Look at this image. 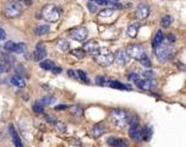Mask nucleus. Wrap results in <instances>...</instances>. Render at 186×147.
<instances>
[{
  "label": "nucleus",
  "mask_w": 186,
  "mask_h": 147,
  "mask_svg": "<svg viewBox=\"0 0 186 147\" xmlns=\"http://www.w3.org/2000/svg\"><path fill=\"white\" fill-rule=\"evenodd\" d=\"M95 63H98L100 66H109L114 63V54L108 48H99L98 52L93 55Z\"/></svg>",
  "instance_id": "obj_2"
},
{
  "label": "nucleus",
  "mask_w": 186,
  "mask_h": 147,
  "mask_svg": "<svg viewBox=\"0 0 186 147\" xmlns=\"http://www.w3.org/2000/svg\"><path fill=\"white\" fill-rule=\"evenodd\" d=\"M136 86L141 90H151L153 87V83L151 82V79H138L135 81Z\"/></svg>",
  "instance_id": "obj_14"
},
{
  "label": "nucleus",
  "mask_w": 186,
  "mask_h": 147,
  "mask_svg": "<svg viewBox=\"0 0 186 147\" xmlns=\"http://www.w3.org/2000/svg\"><path fill=\"white\" fill-rule=\"evenodd\" d=\"M68 75H69L70 77H72V79H77V74H76L75 71H72V70H69V71H68Z\"/></svg>",
  "instance_id": "obj_45"
},
{
  "label": "nucleus",
  "mask_w": 186,
  "mask_h": 147,
  "mask_svg": "<svg viewBox=\"0 0 186 147\" xmlns=\"http://www.w3.org/2000/svg\"><path fill=\"white\" fill-rule=\"evenodd\" d=\"M82 49L85 50V53H88V54L94 55L98 52V49H99V44L95 41H88L87 43H85V45H83Z\"/></svg>",
  "instance_id": "obj_12"
},
{
  "label": "nucleus",
  "mask_w": 186,
  "mask_h": 147,
  "mask_svg": "<svg viewBox=\"0 0 186 147\" xmlns=\"http://www.w3.org/2000/svg\"><path fill=\"white\" fill-rule=\"evenodd\" d=\"M105 131H107L105 125L102 124V123H99V124H95V125L92 128L91 135H92L93 137H99V136H102L103 134H105Z\"/></svg>",
  "instance_id": "obj_13"
},
{
  "label": "nucleus",
  "mask_w": 186,
  "mask_h": 147,
  "mask_svg": "<svg viewBox=\"0 0 186 147\" xmlns=\"http://www.w3.org/2000/svg\"><path fill=\"white\" fill-rule=\"evenodd\" d=\"M129 134H130V137H131L134 141H138V140H141L142 129L140 128V125H138V124H136V125H130Z\"/></svg>",
  "instance_id": "obj_11"
},
{
  "label": "nucleus",
  "mask_w": 186,
  "mask_h": 147,
  "mask_svg": "<svg viewBox=\"0 0 186 147\" xmlns=\"http://www.w3.org/2000/svg\"><path fill=\"white\" fill-rule=\"evenodd\" d=\"M56 48H58L60 52H69V49H70V43H69L66 39L60 38V39H58V42H56Z\"/></svg>",
  "instance_id": "obj_17"
},
{
  "label": "nucleus",
  "mask_w": 186,
  "mask_h": 147,
  "mask_svg": "<svg viewBox=\"0 0 186 147\" xmlns=\"http://www.w3.org/2000/svg\"><path fill=\"white\" fill-rule=\"evenodd\" d=\"M33 112L34 113H37V114H39V113H43V106H41L38 102L33 106Z\"/></svg>",
  "instance_id": "obj_38"
},
{
  "label": "nucleus",
  "mask_w": 186,
  "mask_h": 147,
  "mask_svg": "<svg viewBox=\"0 0 186 147\" xmlns=\"http://www.w3.org/2000/svg\"><path fill=\"white\" fill-rule=\"evenodd\" d=\"M129 60H130V56L127 55V53L125 52V49L118 50V52L115 53V55H114V61H115L118 65L124 66V65H126V64L129 63Z\"/></svg>",
  "instance_id": "obj_8"
},
{
  "label": "nucleus",
  "mask_w": 186,
  "mask_h": 147,
  "mask_svg": "<svg viewBox=\"0 0 186 147\" xmlns=\"http://www.w3.org/2000/svg\"><path fill=\"white\" fill-rule=\"evenodd\" d=\"M54 101H55V98H54L53 96H45V97L41 98V99L38 101V103H39L41 106H43V107H47V106H50Z\"/></svg>",
  "instance_id": "obj_23"
},
{
  "label": "nucleus",
  "mask_w": 186,
  "mask_h": 147,
  "mask_svg": "<svg viewBox=\"0 0 186 147\" xmlns=\"http://www.w3.org/2000/svg\"><path fill=\"white\" fill-rule=\"evenodd\" d=\"M49 29H50V28H49L48 25H43V26H38V27L34 29V33H36L37 36H43V34L48 33Z\"/></svg>",
  "instance_id": "obj_25"
},
{
  "label": "nucleus",
  "mask_w": 186,
  "mask_h": 147,
  "mask_svg": "<svg viewBox=\"0 0 186 147\" xmlns=\"http://www.w3.org/2000/svg\"><path fill=\"white\" fill-rule=\"evenodd\" d=\"M110 123L115 126V128H125L127 125V113L122 109H113L110 112Z\"/></svg>",
  "instance_id": "obj_3"
},
{
  "label": "nucleus",
  "mask_w": 186,
  "mask_h": 147,
  "mask_svg": "<svg viewBox=\"0 0 186 147\" xmlns=\"http://www.w3.org/2000/svg\"><path fill=\"white\" fill-rule=\"evenodd\" d=\"M152 137V128L151 126H146L145 129H142V134H141V139L143 141H149Z\"/></svg>",
  "instance_id": "obj_22"
},
{
  "label": "nucleus",
  "mask_w": 186,
  "mask_h": 147,
  "mask_svg": "<svg viewBox=\"0 0 186 147\" xmlns=\"http://www.w3.org/2000/svg\"><path fill=\"white\" fill-rule=\"evenodd\" d=\"M68 108H69V113H70L72 117L80 118V117H82V114H83V109H82L80 106H72V107H68Z\"/></svg>",
  "instance_id": "obj_19"
},
{
  "label": "nucleus",
  "mask_w": 186,
  "mask_h": 147,
  "mask_svg": "<svg viewBox=\"0 0 186 147\" xmlns=\"http://www.w3.org/2000/svg\"><path fill=\"white\" fill-rule=\"evenodd\" d=\"M138 123H140V119H138V117L136 114H132V115L127 114V124H129V126L130 125H136Z\"/></svg>",
  "instance_id": "obj_31"
},
{
  "label": "nucleus",
  "mask_w": 186,
  "mask_h": 147,
  "mask_svg": "<svg viewBox=\"0 0 186 147\" xmlns=\"http://www.w3.org/2000/svg\"><path fill=\"white\" fill-rule=\"evenodd\" d=\"M108 82H109V80L107 77H104V76H97L95 77V83L99 85V86H107Z\"/></svg>",
  "instance_id": "obj_34"
},
{
  "label": "nucleus",
  "mask_w": 186,
  "mask_h": 147,
  "mask_svg": "<svg viewBox=\"0 0 186 147\" xmlns=\"http://www.w3.org/2000/svg\"><path fill=\"white\" fill-rule=\"evenodd\" d=\"M143 76H145L146 79H152V76H153V72H152L151 70H147V71H145V72H143Z\"/></svg>",
  "instance_id": "obj_41"
},
{
  "label": "nucleus",
  "mask_w": 186,
  "mask_h": 147,
  "mask_svg": "<svg viewBox=\"0 0 186 147\" xmlns=\"http://www.w3.org/2000/svg\"><path fill=\"white\" fill-rule=\"evenodd\" d=\"M27 50V45L25 43H16L15 45V52L14 53H17V54H23L26 53Z\"/></svg>",
  "instance_id": "obj_28"
},
{
  "label": "nucleus",
  "mask_w": 186,
  "mask_h": 147,
  "mask_svg": "<svg viewBox=\"0 0 186 147\" xmlns=\"http://www.w3.org/2000/svg\"><path fill=\"white\" fill-rule=\"evenodd\" d=\"M114 10H115V9H113V7L103 9V10H100V11L98 12V16H100V17H109V16H111V15L114 14Z\"/></svg>",
  "instance_id": "obj_27"
},
{
  "label": "nucleus",
  "mask_w": 186,
  "mask_h": 147,
  "mask_svg": "<svg viewBox=\"0 0 186 147\" xmlns=\"http://www.w3.org/2000/svg\"><path fill=\"white\" fill-rule=\"evenodd\" d=\"M66 108H68V106H65V104H59V106H56V107H55L54 109L59 112V110H65Z\"/></svg>",
  "instance_id": "obj_43"
},
{
  "label": "nucleus",
  "mask_w": 186,
  "mask_h": 147,
  "mask_svg": "<svg viewBox=\"0 0 186 147\" xmlns=\"http://www.w3.org/2000/svg\"><path fill=\"white\" fill-rule=\"evenodd\" d=\"M107 144L110 145V146H114V147H126L127 146L126 141L120 140V139H118V137H113V136L109 137V139L107 140Z\"/></svg>",
  "instance_id": "obj_15"
},
{
  "label": "nucleus",
  "mask_w": 186,
  "mask_h": 147,
  "mask_svg": "<svg viewBox=\"0 0 186 147\" xmlns=\"http://www.w3.org/2000/svg\"><path fill=\"white\" fill-rule=\"evenodd\" d=\"M9 131H10V134H11V136H12L14 144H15L17 147L22 146V142H21V140H20V137H18V134L16 133V130H15V128H14L12 125H10V126H9Z\"/></svg>",
  "instance_id": "obj_20"
},
{
  "label": "nucleus",
  "mask_w": 186,
  "mask_h": 147,
  "mask_svg": "<svg viewBox=\"0 0 186 147\" xmlns=\"http://www.w3.org/2000/svg\"><path fill=\"white\" fill-rule=\"evenodd\" d=\"M5 37H6V32H5V29L0 28V41L5 39Z\"/></svg>",
  "instance_id": "obj_46"
},
{
  "label": "nucleus",
  "mask_w": 186,
  "mask_h": 147,
  "mask_svg": "<svg viewBox=\"0 0 186 147\" xmlns=\"http://www.w3.org/2000/svg\"><path fill=\"white\" fill-rule=\"evenodd\" d=\"M69 36L77 42H85L88 37V29L86 27H76L69 31Z\"/></svg>",
  "instance_id": "obj_6"
},
{
  "label": "nucleus",
  "mask_w": 186,
  "mask_h": 147,
  "mask_svg": "<svg viewBox=\"0 0 186 147\" xmlns=\"http://www.w3.org/2000/svg\"><path fill=\"white\" fill-rule=\"evenodd\" d=\"M60 15H61L60 7H58V6L54 5V4H48V5H45V6L42 9V12H41V16H42L43 20H45L47 22H56V21H59Z\"/></svg>",
  "instance_id": "obj_1"
},
{
  "label": "nucleus",
  "mask_w": 186,
  "mask_h": 147,
  "mask_svg": "<svg viewBox=\"0 0 186 147\" xmlns=\"http://www.w3.org/2000/svg\"><path fill=\"white\" fill-rule=\"evenodd\" d=\"M108 86H110L111 88H115V90H126V86L119 81H114V80H109L108 82Z\"/></svg>",
  "instance_id": "obj_24"
},
{
  "label": "nucleus",
  "mask_w": 186,
  "mask_h": 147,
  "mask_svg": "<svg viewBox=\"0 0 186 147\" xmlns=\"http://www.w3.org/2000/svg\"><path fill=\"white\" fill-rule=\"evenodd\" d=\"M87 7H88V10H90L91 12H97V10H98V5H97L95 2H93V1L87 2Z\"/></svg>",
  "instance_id": "obj_37"
},
{
  "label": "nucleus",
  "mask_w": 186,
  "mask_h": 147,
  "mask_svg": "<svg viewBox=\"0 0 186 147\" xmlns=\"http://www.w3.org/2000/svg\"><path fill=\"white\" fill-rule=\"evenodd\" d=\"M138 60H140V63H141L143 66H146V68H148V69H149V68H151V65H152V64H151V60H149V58H148V55H147L146 53H145V54H142V55H141V58H140Z\"/></svg>",
  "instance_id": "obj_29"
},
{
  "label": "nucleus",
  "mask_w": 186,
  "mask_h": 147,
  "mask_svg": "<svg viewBox=\"0 0 186 147\" xmlns=\"http://www.w3.org/2000/svg\"><path fill=\"white\" fill-rule=\"evenodd\" d=\"M53 66H54V63H53L52 60H49V59L42 60V61H41V68L44 69V70H52Z\"/></svg>",
  "instance_id": "obj_30"
},
{
  "label": "nucleus",
  "mask_w": 186,
  "mask_h": 147,
  "mask_svg": "<svg viewBox=\"0 0 186 147\" xmlns=\"http://www.w3.org/2000/svg\"><path fill=\"white\" fill-rule=\"evenodd\" d=\"M172 22H173V17H172V16H169V15L163 16V17H162V20H161V25H162V27H164V28L169 27V26L172 25Z\"/></svg>",
  "instance_id": "obj_26"
},
{
  "label": "nucleus",
  "mask_w": 186,
  "mask_h": 147,
  "mask_svg": "<svg viewBox=\"0 0 186 147\" xmlns=\"http://www.w3.org/2000/svg\"><path fill=\"white\" fill-rule=\"evenodd\" d=\"M45 120L48 122V123H50V124H54L56 120L54 119V117L53 115H45Z\"/></svg>",
  "instance_id": "obj_40"
},
{
  "label": "nucleus",
  "mask_w": 186,
  "mask_h": 147,
  "mask_svg": "<svg viewBox=\"0 0 186 147\" xmlns=\"http://www.w3.org/2000/svg\"><path fill=\"white\" fill-rule=\"evenodd\" d=\"M45 56H47V50H45L43 43H38L34 52H33V60L42 61L43 59H45Z\"/></svg>",
  "instance_id": "obj_9"
},
{
  "label": "nucleus",
  "mask_w": 186,
  "mask_h": 147,
  "mask_svg": "<svg viewBox=\"0 0 186 147\" xmlns=\"http://www.w3.org/2000/svg\"><path fill=\"white\" fill-rule=\"evenodd\" d=\"M163 41H164V34H163V32L159 29V31H157V33H156V36H154V38H153V42H152L153 48H156V47L159 45V44H162Z\"/></svg>",
  "instance_id": "obj_21"
},
{
  "label": "nucleus",
  "mask_w": 186,
  "mask_h": 147,
  "mask_svg": "<svg viewBox=\"0 0 186 147\" xmlns=\"http://www.w3.org/2000/svg\"><path fill=\"white\" fill-rule=\"evenodd\" d=\"M54 126H55L56 131H59V133H66V130H68L66 129V124L63 123V122H55Z\"/></svg>",
  "instance_id": "obj_32"
},
{
  "label": "nucleus",
  "mask_w": 186,
  "mask_h": 147,
  "mask_svg": "<svg viewBox=\"0 0 186 147\" xmlns=\"http://www.w3.org/2000/svg\"><path fill=\"white\" fill-rule=\"evenodd\" d=\"M72 54L75 55V56H77L79 59H83L85 58V55H86V53H85V50L83 49H74L72 50Z\"/></svg>",
  "instance_id": "obj_35"
},
{
  "label": "nucleus",
  "mask_w": 186,
  "mask_h": 147,
  "mask_svg": "<svg viewBox=\"0 0 186 147\" xmlns=\"http://www.w3.org/2000/svg\"><path fill=\"white\" fill-rule=\"evenodd\" d=\"M125 52L127 53V55L130 58H134V59L138 60L141 58V55L145 54V48L141 44H130V45H127Z\"/></svg>",
  "instance_id": "obj_7"
},
{
  "label": "nucleus",
  "mask_w": 186,
  "mask_h": 147,
  "mask_svg": "<svg viewBox=\"0 0 186 147\" xmlns=\"http://www.w3.org/2000/svg\"><path fill=\"white\" fill-rule=\"evenodd\" d=\"M10 82H11L14 86H16V87H25V86H26V81L23 80V77H22L21 75H15V76H12V77L10 79Z\"/></svg>",
  "instance_id": "obj_16"
},
{
  "label": "nucleus",
  "mask_w": 186,
  "mask_h": 147,
  "mask_svg": "<svg viewBox=\"0 0 186 147\" xmlns=\"http://www.w3.org/2000/svg\"><path fill=\"white\" fill-rule=\"evenodd\" d=\"M138 79H140V75L136 74V72H131V74L127 75V80H130V81H136Z\"/></svg>",
  "instance_id": "obj_39"
},
{
  "label": "nucleus",
  "mask_w": 186,
  "mask_h": 147,
  "mask_svg": "<svg viewBox=\"0 0 186 147\" xmlns=\"http://www.w3.org/2000/svg\"><path fill=\"white\" fill-rule=\"evenodd\" d=\"M167 39H168L169 42H172V43H173V42H175V41H176V37H175L174 34H172V33H170V34H167Z\"/></svg>",
  "instance_id": "obj_42"
},
{
  "label": "nucleus",
  "mask_w": 186,
  "mask_h": 147,
  "mask_svg": "<svg viewBox=\"0 0 186 147\" xmlns=\"http://www.w3.org/2000/svg\"><path fill=\"white\" fill-rule=\"evenodd\" d=\"M15 45H16L15 42L9 41V42H6V43L4 44V49H5L7 53H14V52H15Z\"/></svg>",
  "instance_id": "obj_33"
},
{
  "label": "nucleus",
  "mask_w": 186,
  "mask_h": 147,
  "mask_svg": "<svg viewBox=\"0 0 186 147\" xmlns=\"http://www.w3.org/2000/svg\"><path fill=\"white\" fill-rule=\"evenodd\" d=\"M50 71H53L54 74H60L63 70H61V68H60V66H59V68H58V66H53V69H52Z\"/></svg>",
  "instance_id": "obj_44"
},
{
  "label": "nucleus",
  "mask_w": 186,
  "mask_h": 147,
  "mask_svg": "<svg viewBox=\"0 0 186 147\" xmlns=\"http://www.w3.org/2000/svg\"><path fill=\"white\" fill-rule=\"evenodd\" d=\"M76 74H77V79H80V80H82L85 83H90V80L87 79V75L83 72V71H81V70H79V71H76Z\"/></svg>",
  "instance_id": "obj_36"
},
{
  "label": "nucleus",
  "mask_w": 186,
  "mask_h": 147,
  "mask_svg": "<svg viewBox=\"0 0 186 147\" xmlns=\"http://www.w3.org/2000/svg\"><path fill=\"white\" fill-rule=\"evenodd\" d=\"M138 28H140V26H138L137 23H132V25H130V26L127 27V29H126L127 36H129L130 38H135V37L137 36V33H138Z\"/></svg>",
  "instance_id": "obj_18"
},
{
  "label": "nucleus",
  "mask_w": 186,
  "mask_h": 147,
  "mask_svg": "<svg viewBox=\"0 0 186 147\" xmlns=\"http://www.w3.org/2000/svg\"><path fill=\"white\" fill-rule=\"evenodd\" d=\"M21 12H22V6L17 1H10V2H7L6 6H5V9H4V14L9 18L17 17V16L21 15Z\"/></svg>",
  "instance_id": "obj_4"
},
{
  "label": "nucleus",
  "mask_w": 186,
  "mask_h": 147,
  "mask_svg": "<svg viewBox=\"0 0 186 147\" xmlns=\"http://www.w3.org/2000/svg\"><path fill=\"white\" fill-rule=\"evenodd\" d=\"M154 54L156 56L161 60V61H165L168 59L172 58L173 55V50L170 47H167V45H163V44H159L154 48Z\"/></svg>",
  "instance_id": "obj_5"
},
{
  "label": "nucleus",
  "mask_w": 186,
  "mask_h": 147,
  "mask_svg": "<svg viewBox=\"0 0 186 147\" xmlns=\"http://www.w3.org/2000/svg\"><path fill=\"white\" fill-rule=\"evenodd\" d=\"M149 6L148 5H145V4H141L137 6V10H136V16L140 21H145L148 16H149Z\"/></svg>",
  "instance_id": "obj_10"
}]
</instances>
